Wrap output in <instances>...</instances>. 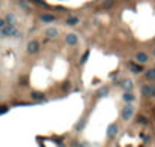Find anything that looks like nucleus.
<instances>
[{"label": "nucleus", "instance_id": "ddd939ff", "mask_svg": "<svg viewBox=\"0 0 155 147\" xmlns=\"http://www.w3.org/2000/svg\"><path fill=\"white\" fill-rule=\"evenodd\" d=\"M5 21H6V24H15V23H17V18H15L14 14H8Z\"/></svg>", "mask_w": 155, "mask_h": 147}, {"label": "nucleus", "instance_id": "5701e85b", "mask_svg": "<svg viewBox=\"0 0 155 147\" xmlns=\"http://www.w3.org/2000/svg\"><path fill=\"white\" fill-rule=\"evenodd\" d=\"M0 6H2V2H0Z\"/></svg>", "mask_w": 155, "mask_h": 147}, {"label": "nucleus", "instance_id": "423d86ee", "mask_svg": "<svg viewBox=\"0 0 155 147\" xmlns=\"http://www.w3.org/2000/svg\"><path fill=\"white\" fill-rule=\"evenodd\" d=\"M116 135H118V126H116V125H110L109 129H107V137L109 138H114Z\"/></svg>", "mask_w": 155, "mask_h": 147}, {"label": "nucleus", "instance_id": "9d476101", "mask_svg": "<svg viewBox=\"0 0 155 147\" xmlns=\"http://www.w3.org/2000/svg\"><path fill=\"white\" fill-rule=\"evenodd\" d=\"M54 20H56V17L51 15V14H44V15H41V21H42V23H51V21H54Z\"/></svg>", "mask_w": 155, "mask_h": 147}, {"label": "nucleus", "instance_id": "f03ea898", "mask_svg": "<svg viewBox=\"0 0 155 147\" xmlns=\"http://www.w3.org/2000/svg\"><path fill=\"white\" fill-rule=\"evenodd\" d=\"M133 116H134V107L130 105V104L125 105L124 110H122V119H124V120H130Z\"/></svg>", "mask_w": 155, "mask_h": 147}, {"label": "nucleus", "instance_id": "f257e3e1", "mask_svg": "<svg viewBox=\"0 0 155 147\" xmlns=\"http://www.w3.org/2000/svg\"><path fill=\"white\" fill-rule=\"evenodd\" d=\"M0 33H2V36H14L17 32V27L15 24H5L2 29H0Z\"/></svg>", "mask_w": 155, "mask_h": 147}, {"label": "nucleus", "instance_id": "6ab92c4d", "mask_svg": "<svg viewBox=\"0 0 155 147\" xmlns=\"http://www.w3.org/2000/svg\"><path fill=\"white\" fill-rule=\"evenodd\" d=\"M87 57H89V51H86V53H84V56H83V59H81V63H84V62L87 60Z\"/></svg>", "mask_w": 155, "mask_h": 147}, {"label": "nucleus", "instance_id": "4468645a", "mask_svg": "<svg viewBox=\"0 0 155 147\" xmlns=\"http://www.w3.org/2000/svg\"><path fill=\"white\" fill-rule=\"evenodd\" d=\"M122 87L125 90H131L133 89V83L130 81V80H124V83H122Z\"/></svg>", "mask_w": 155, "mask_h": 147}, {"label": "nucleus", "instance_id": "f8f14e48", "mask_svg": "<svg viewBox=\"0 0 155 147\" xmlns=\"http://www.w3.org/2000/svg\"><path fill=\"white\" fill-rule=\"evenodd\" d=\"M30 96H32V99H35V101H44V99H45L44 93H39V92H33V93H30Z\"/></svg>", "mask_w": 155, "mask_h": 147}, {"label": "nucleus", "instance_id": "9b49d317", "mask_svg": "<svg viewBox=\"0 0 155 147\" xmlns=\"http://www.w3.org/2000/svg\"><path fill=\"white\" fill-rule=\"evenodd\" d=\"M130 68H131V71L134 72V74H140V72H143V68H141L140 65H136V63H130Z\"/></svg>", "mask_w": 155, "mask_h": 147}, {"label": "nucleus", "instance_id": "aec40b11", "mask_svg": "<svg viewBox=\"0 0 155 147\" xmlns=\"http://www.w3.org/2000/svg\"><path fill=\"white\" fill-rule=\"evenodd\" d=\"M139 123H143V125H146V123H148V120H146L145 117H140V119H139Z\"/></svg>", "mask_w": 155, "mask_h": 147}, {"label": "nucleus", "instance_id": "2eb2a0df", "mask_svg": "<svg viewBox=\"0 0 155 147\" xmlns=\"http://www.w3.org/2000/svg\"><path fill=\"white\" fill-rule=\"evenodd\" d=\"M146 80H155V69H148L146 71Z\"/></svg>", "mask_w": 155, "mask_h": 147}, {"label": "nucleus", "instance_id": "1a4fd4ad", "mask_svg": "<svg viewBox=\"0 0 155 147\" xmlns=\"http://www.w3.org/2000/svg\"><path fill=\"white\" fill-rule=\"evenodd\" d=\"M65 23H66L68 26H77V24L80 23V18H79V17H68Z\"/></svg>", "mask_w": 155, "mask_h": 147}, {"label": "nucleus", "instance_id": "4be33fe9", "mask_svg": "<svg viewBox=\"0 0 155 147\" xmlns=\"http://www.w3.org/2000/svg\"><path fill=\"white\" fill-rule=\"evenodd\" d=\"M152 56H154V57H155V47H154V48H152Z\"/></svg>", "mask_w": 155, "mask_h": 147}, {"label": "nucleus", "instance_id": "f3484780", "mask_svg": "<svg viewBox=\"0 0 155 147\" xmlns=\"http://www.w3.org/2000/svg\"><path fill=\"white\" fill-rule=\"evenodd\" d=\"M107 92H109V89H107V87H102V89H99V90H98V93H96V96H98V98H101V96H104V95H107Z\"/></svg>", "mask_w": 155, "mask_h": 147}, {"label": "nucleus", "instance_id": "dca6fc26", "mask_svg": "<svg viewBox=\"0 0 155 147\" xmlns=\"http://www.w3.org/2000/svg\"><path fill=\"white\" fill-rule=\"evenodd\" d=\"M124 101L125 102H133L134 101V95H131V93H124Z\"/></svg>", "mask_w": 155, "mask_h": 147}, {"label": "nucleus", "instance_id": "0eeeda50", "mask_svg": "<svg viewBox=\"0 0 155 147\" xmlns=\"http://www.w3.org/2000/svg\"><path fill=\"white\" fill-rule=\"evenodd\" d=\"M136 60L139 63H146L149 60V57H148L146 53H137V54H136Z\"/></svg>", "mask_w": 155, "mask_h": 147}, {"label": "nucleus", "instance_id": "412c9836", "mask_svg": "<svg viewBox=\"0 0 155 147\" xmlns=\"http://www.w3.org/2000/svg\"><path fill=\"white\" fill-rule=\"evenodd\" d=\"M5 24H6V21H5V20H2V18H0V29H2V27H3Z\"/></svg>", "mask_w": 155, "mask_h": 147}, {"label": "nucleus", "instance_id": "7ed1b4c3", "mask_svg": "<svg viewBox=\"0 0 155 147\" xmlns=\"http://www.w3.org/2000/svg\"><path fill=\"white\" fill-rule=\"evenodd\" d=\"M38 51H39V44H38L36 41H30L27 44V53L29 54H36Z\"/></svg>", "mask_w": 155, "mask_h": 147}, {"label": "nucleus", "instance_id": "6e6552de", "mask_svg": "<svg viewBox=\"0 0 155 147\" xmlns=\"http://www.w3.org/2000/svg\"><path fill=\"white\" fill-rule=\"evenodd\" d=\"M141 92H143V95H145V96H152L154 93H155V89H154L152 86H145Z\"/></svg>", "mask_w": 155, "mask_h": 147}, {"label": "nucleus", "instance_id": "a211bd4d", "mask_svg": "<svg viewBox=\"0 0 155 147\" xmlns=\"http://www.w3.org/2000/svg\"><path fill=\"white\" fill-rule=\"evenodd\" d=\"M111 6H113V0H104V2H102V8L104 9H109Z\"/></svg>", "mask_w": 155, "mask_h": 147}, {"label": "nucleus", "instance_id": "39448f33", "mask_svg": "<svg viewBox=\"0 0 155 147\" xmlns=\"http://www.w3.org/2000/svg\"><path fill=\"white\" fill-rule=\"evenodd\" d=\"M65 41L68 45H77V42H79V38H77L75 33H68L66 38H65Z\"/></svg>", "mask_w": 155, "mask_h": 147}, {"label": "nucleus", "instance_id": "20e7f679", "mask_svg": "<svg viewBox=\"0 0 155 147\" xmlns=\"http://www.w3.org/2000/svg\"><path fill=\"white\" fill-rule=\"evenodd\" d=\"M44 33H45V36H47L48 39H56L57 35H59V30H57L56 27H48Z\"/></svg>", "mask_w": 155, "mask_h": 147}]
</instances>
